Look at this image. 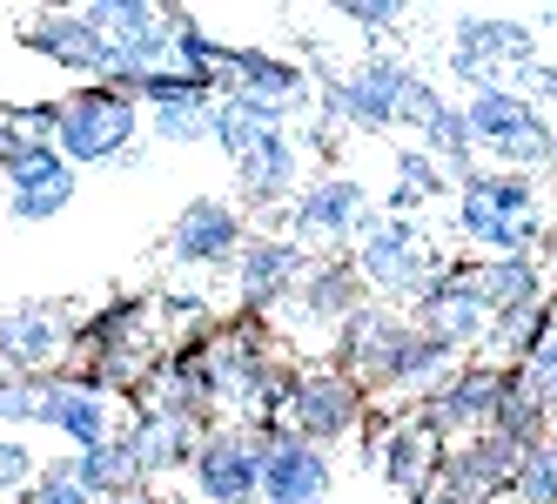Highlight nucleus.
<instances>
[{
	"label": "nucleus",
	"mask_w": 557,
	"mask_h": 504,
	"mask_svg": "<svg viewBox=\"0 0 557 504\" xmlns=\"http://www.w3.org/2000/svg\"><path fill=\"white\" fill-rule=\"evenodd\" d=\"M557 330V296L544 290V296H524V303H504V309H491V336H484V364H497V370H517L537 343Z\"/></svg>",
	"instance_id": "obj_21"
},
{
	"label": "nucleus",
	"mask_w": 557,
	"mask_h": 504,
	"mask_svg": "<svg viewBox=\"0 0 557 504\" xmlns=\"http://www.w3.org/2000/svg\"><path fill=\"white\" fill-rule=\"evenodd\" d=\"M363 303H370V290H363V276H356L349 249H330V256L309 262V276L296 283V296L269 317V336L296 343V351H315V343H336V330Z\"/></svg>",
	"instance_id": "obj_5"
},
{
	"label": "nucleus",
	"mask_w": 557,
	"mask_h": 504,
	"mask_svg": "<svg viewBox=\"0 0 557 504\" xmlns=\"http://www.w3.org/2000/svg\"><path fill=\"white\" fill-rule=\"evenodd\" d=\"M148 114V135L162 148H195V142H215V95H182L162 108H141Z\"/></svg>",
	"instance_id": "obj_27"
},
{
	"label": "nucleus",
	"mask_w": 557,
	"mask_h": 504,
	"mask_svg": "<svg viewBox=\"0 0 557 504\" xmlns=\"http://www.w3.org/2000/svg\"><path fill=\"white\" fill-rule=\"evenodd\" d=\"M404 330H410V317L404 309H389V303H363L356 317L336 330V343H330V364L363 391L370 404H383L389 397V370H396V351H404Z\"/></svg>",
	"instance_id": "obj_10"
},
{
	"label": "nucleus",
	"mask_w": 557,
	"mask_h": 504,
	"mask_svg": "<svg viewBox=\"0 0 557 504\" xmlns=\"http://www.w3.org/2000/svg\"><path fill=\"white\" fill-rule=\"evenodd\" d=\"M82 21L101 34L108 48L135 54L148 74L175 67V8H154V0H88Z\"/></svg>",
	"instance_id": "obj_16"
},
{
	"label": "nucleus",
	"mask_w": 557,
	"mask_h": 504,
	"mask_svg": "<svg viewBox=\"0 0 557 504\" xmlns=\"http://www.w3.org/2000/svg\"><path fill=\"white\" fill-rule=\"evenodd\" d=\"M517 383H531V391H537V397H544V391H550V383H557V330H550V336L537 343V351H531L524 364H517Z\"/></svg>",
	"instance_id": "obj_36"
},
{
	"label": "nucleus",
	"mask_w": 557,
	"mask_h": 504,
	"mask_svg": "<svg viewBox=\"0 0 557 504\" xmlns=\"http://www.w3.org/2000/svg\"><path fill=\"white\" fill-rule=\"evenodd\" d=\"M491 431L510 438L517 451H531V444L550 438V410H544V397L531 391V383H517V370H510V391H504V404H497V423H491Z\"/></svg>",
	"instance_id": "obj_28"
},
{
	"label": "nucleus",
	"mask_w": 557,
	"mask_h": 504,
	"mask_svg": "<svg viewBox=\"0 0 557 504\" xmlns=\"http://www.w3.org/2000/svg\"><path fill=\"white\" fill-rule=\"evenodd\" d=\"M376 202H370V188L356 182L349 169H323L315 182L296 188V202L283 209V236L302 243L309 256H330V249H349L356 236V222H363Z\"/></svg>",
	"instance_id": "obj_9"
},
{
	"label": "nucleus",
	"mask_w": 557,
	"mask_h": 504,
	"mask_svg": "<svg viewBox=\"0 0 557 504\" xmlns=\"http://www.w3.org/2000/svg\"><path fill=\"white\" fill-rule=\"evenodd\" d=\"M404 504H457L450 491H417V497H404Z\"/></svg>",
	"instance_id": "obj_39"
},
{
	"label": "nucleus",
	"mask_w": 557,
	"mask_h": 504,
	"mask_svg": "<svg viewBox=\"0 0 557 504\" xmlns=\"http://www.w3.org/2000/svg\"><path fill=\"white\" fill-rule=\"evenodd\" d=\"M215 95H243V101L269 108L275 122H289V114H302L315 101V67L269 54V48H228V74L215 82Z\"/></svg>",
	"instance_id": "obj_14"
},
{
	"label": "nucleus",
	"mask_w": 557,
	"mask_h": 504,
	"mask_svg": "<svg viewBox=\"0 0 557 504\" xmlns=\"http://www.w3.org/2000/svg\"><path fill=\"white\" fill-rule=\"evenodd\" d=\"M504 391H510V370H497V364H484V357H470V364H457L450 370V383L444 391H430L417 410H404L423 438H436V444H463V438H484L491 423H497V404H504Z\"/></svg>",
	"instance_id": "obj_7"
},
{
	"label": "nucleus",
	"mask_w": 557,
	"mask_h": 504,
	"mask_svg": "<svg viewBox=\"0 0 557 504\" xmlns=\"http://www.w3.org/2000/svg\"><path fill=\"white\" fill-rule=\"evenodd\" d=\"M349 262H356V276H363L370 303H389V309H404V317H410V309L423 303V290L444 276L450 249H436L430 229L370 209L363 222H356V236H349Z\"/></svg>",
	"instance_id": "obj_1"
},
{
	"label": "nucleus",
	"mask_w": 557,
	"mask_h": 504,
	"mask_svg": "<svg viewBox=\"0 0 557 504\" xmlns=\"http://www.w3.org/2000/svg\"><path fill=\"white\" fill-rule=\"evenodd\" d=\"M74 484H82L95 504H108V497H135V491H154V484L141 478V464H135V451H128V438H122V431H114L108 444L74 451Z\"/></svg>",
	"instance_id": "obj_24"
},
{
	"label": "nucleus",
	"mask_w": 557,
	"mask_h": 504,
	"mask_svg": "<svg viewBox=\"0 0 557 504\" xmlns=\"http://www.w3.org/2000/svg\"><path fill=\"white\" fill-rule=\"evenodd\" d=\"M309 249L289 243V236H249L243 256H235V317H256L269 323L275 309L296 296V283L309 276Z\"/></svg>",
	"instance_id": "obj_11"
},
{
	"label": "nucleus",
	"mask_w": 557,
	"mask_h": 504,
	"mask_svg": "<svg viewBox=\"0 0 557 504\" xmlns=\"http://www.w3.org/2000/svg\"><path fill=\"white\" fill-rule=\"evenodd\" d=\"M256 457H262V504H330V491H336L330 451L283 431V438L256 444Z\"/></svg>",
	"instance_id": "obj_18"
},
{
	"label": "nucleus",
	"mask_w": 557,
	"mask_h": 504,
	"mask_svg": "<svg viewBox=\"0 0 557 504\" xmlns=\"http://www.w3.org/2000/svg\"><path fill=\"white\" fill-rule=\"evenodd\" d=\"M114 404H122V397H108L101 383H95L88 370H74V364H67V370H54V377H41V431L67 438L74 451L108 444L114 431H122Z\"/></svg>",
	"instance_id": "obj_15"
},
{
	"label": "nucleus",
	"mask_w": 557,
	"mask_h": 504,
	"mask_svg": "<svg viewBox=\"0 0 557 504\" xmlns=\"http://www.w3.org/2000/svg\"><path fill=\"white\" fill-rule=\"evenodd\" d=\"M195 504H262V457L235 423H209L188 457Z\"/></svg>",
	"instance_id": "obj_13"
},
{
	"label": "nucleus",
	"mask_w": 557,
	"mask_h": 504,
	"mask_svg": "<svg viewBox=\"0 0 557 504\" xmlns=\"http://www.w3.org/2000/svg\"><path fill=\"white\" fill-rule=\"evenodd\" d=\"M410 82H417V67L396 54H370L349 74L315 67V114L336 128H356V135H389V128H404Z\"/></svg>",
	"instance_id": "obj_4"
},
{
	"label": "nucleus",
	"mask_w": 557,
	"mask_h": 504,
	"mask_svg": "<svg viewBox=\"0 0 557 504\" xmlns=\"http://www.w3.org/2000/svg\"><path fill=\"white\" fill-rule=\"evenodd\" d=\"M283 423H289V438H302V444H315V451H330V444L356 438V431L370 423V397L356 391V383H349L336 364L315 357V364H296Z\"/></svg>",
	"instance_id": "obj_8"
},
{
	"label": "nucleus",
	"mask_w": 557,
	"mask_h": 504,
	"mask_svg": "<svg viewBox=\"0 0 557 504\" xmlns=\"http://www.w3.org/2000/svg\"><path fill=\"white\" fill-rule=\"evenodd\" d=\"M141 135H148V114L122 88L88 82V88H67L54 101V148H61L67 169H101V162L114 169Z\"/></svg>",
	"instance_id": "obj_2"
},
{
	"label": "nucleus",
	"mask_w": 557,
	"mask_h": 504,
	"mask_svg": "<svg viewBox=\"0 0 557 504\" xmlns=\"http://www.w3.org/2000/svg\"><path fill=\"white\" fill-rule=\"evenodd\" d=\"M67 182H82V175L61 162L54 142H21L0 162V196H48V188H67Z\"/></svg>",
	"instance_id": "obj_25"
},
{
	"label": "nucleus",
	"mask_w": 557,
	"mask_h": 504,
	"mask_svg": "<svg viewBox=\"0 0 557 504\" xmlns=\"http://www.w3.org/2000/svg\"><path fill=\"white\" fill-rule=\"evenodd\" d=\"M41 451H34L27 438H14V431H0V504H14V497H27L34 484H41Z\"/></svg>",
	"instance_id": "obj_30"
},
{
	"label": "nucleus",
	"mask_w": 557,
	"mask_h": 504,
	"mask_svg": "<svg viewBox=\"0 0 557 504\" xmlns=\"http://www.w3.org/2000/svg\"><path fill=\"white\" fill-rule=\"evenodd\" d=\"M209 423H195V417H175V410H148V404H128V423H122V438L141 464V478L148 484H162L175 471H188V457L195 444H202Z\"/></svg>",
	"instance_id": "obj_19"
},
{
	"label": "nucleus",
	"mask_w": 557,
	"mask_h": 504,
	"mask_svg": "<svg viewBox=\"0 0 557 504\" xmlns=\"http://www.w3.org/2000/svg\"><path fill=\"white\" fill-rule=\"evenodd\" d=\"M531 101H537V108H557V54H544V61L531 67Z\"/></svg>",
	"instance_id": "obj_37"
},
{
	"label": "nucleus",
	"mask_w": 557,
	"mask_h": 504,
	"mask_svg": "<svg viewBox=\"0 0 557 504\" xmlns=\"http://www.w3.org/2000/svg\"><path fill=\"white\" fill-rule=\"evenodd\" d=\"M14 504H95V497L74 484V451H61V457L41 464V484H34L27 497H14Z\"/></svg>",
	"instance_id": "obj_32"
},
{
	"label": "nucleus",
	"mask_w": 557,
	"mask_h": 504,
	"mask_svg": "<svg viewBox=\"0 0 557 504\" xmlns=\"http://www.w3.org/2000/svg\"><path fill=\"white\" fill-rule=\"evenodd\" d=\"M74 323L82 309L61 296H27L0 309V377H54L74 357Z\"/></svg>",
	"instance_id": "obj_6"
},
{
	"label": "nucleus",
	"mask_w": 557,
	"mask_h": 504,
	"mask_svg": "<svg viewBox=\"0 0 557 504\" xmlns=\"http://www.w3.org/2000/svg\"><path fill=\"white\" fill-rule=\"evenodd\" d=\"M336 14H343V21H356V27L370 34V41H383V34H396V27L410 21V8H404V0H343Z\"/></svg>",
	"instance_id": "obj_34"
},
{
	"label": "nucleus",
	"mask_w": 557,
	"mask_h": 504,
	"mask_svg": "<svg viewBox=\"0 0 557 504\" xmlns=\"http://www.w3.org/2000/svg\"><path fill=\"white\" fill-rule=\"evenodd\" d=\"M410 323H417L430 343H444L457 364H470L476 351H484V336H491V309L457 303V296H423V303L410 309Z\"/></svg>",
	"instance_id": "obj_23"
},
{
	"label": "nucleus",
	"mask_w": 557,
	"mask_h": 504,
	"mask_svg": "<svg viewBox=\"0 0 557 504\" xmlns=\"http://www.w3.org/2000/svg\"><path fill=\"white\" fill-rule=\"evenodd\" d=\"M27 423H41V383L0 377V431H27Z\"/></svg>",
	"instance_id": "obj_33"
},
{
	"label": "nucleus",
	"mask_w": 557,
	"mask_h": 504,
	"mask_svg": "<svg viewBox=\"0 0 557 504\" xmlns=\"http://www.w3.org/2000/svg\"><path fill=\"white\" fill-rule=\"evenodd\" d=\"M463 122H470V142L484 155V169H510V175L557 169V128L531 95L484 88V95L463 101Z\"/></svg>",
	"instance_id": "obj_3"
},
{
	"label": "nucleus",
	"mask_w": 557,
	"mask_h": 504,
	"mask_svg": "<svg viewBox=\"0 0 557 504\" xmlns=\"http://www.w3.org/2000/svg\"><path fill=\"white\" fill-rule=\"evenodd\" d=\"M302 188V148L289 128H275L256 142L249 162H235V196H243L249 209H289Z\"/></svg>",
	"instance_id": "obj_20"
},
{
	"label": "nucleus",
	"mask_w": 557,
	"mask_h": 504,
	"mask_svg": "<svg viewBox=\"0 0 557 504\" xmlns=\"http://www.w3.org/2000/svg\"><path fill=\"white\" fill-rule=\"evenodd\" d=\"M484 269H491V296H497V309H504V303H524V296H544V290H550L537 256H497V262H484Z\"/></svg>",
	"instance_id": "obj_31"
},
{
	"label": "nucleus",
	"mask_w": 557,
	"mask_h": 504,
	"mask_svg": "<svg viewBox=\"0 0 557 504\" xmlns=\"http://www.w3.org/2000/svg\"><path fill=\"white\" fill-rule=\"evenodd\" d=\"M243 243H249V222L235 196H195L169 222V262L182 269H235Z\"/></svg>",
	"instance_id": "obj_12"
},
{
	"label": "nucleus",
	"mask_w": 557,
	"mask_h": 504,
	"mask_svg": "<svg viewBox=\"0 0 557 504\" xmlns=\"http://www.w3.org/2000/svg\"><path fill=\"white\" fill-rule=\"evenodd\" d=\"M108 504H154V491H135V497H108Z\"/></svg>",
	"instance_id": "obj_40"
},
{
	"label": "nucleus",
	"mask_w": 557,
	"mask_h": 504,
	"mask_svg": "<svg viewBox=\"0 0 557 504\" xmlns=\"http://www.w3.org/2000/svg\"><path fill=\"white\" fill-rule=\"evenodd\" d=\"M517 464H524V451H517L510 438H497V431L463 438V444L444 451L436 491H450L457 504H497V497H510V484H517Z\"/></svg>",
	"instance_id": "obj_17"
},
{
	"label": "nucleus",
	"mask_w": 557,
	"mask_h": 504,
	"mask_svg": "<svg viewBox=\"0 0 557 504\" xmlns=\"http://www.w3.org/2000/svg\"><path fill=\"white\" fill-rule=\"evenodd\" d=\"M457 196H476L484 209H497V216H510V222L544 216V188H537V175H510V169H484V162H476V175L457 182Z\"/></svg>",
	"instance_id": "obj_26"
},
{
	"label": "nucleus",
	"mask_w": 557,
	"mask_h": 504,
	"mask_svg": "<svg viewBox=\"0 0 557 504\" xmlns=\"http://www.w3.org/2000/svg\"><path fill=\"white\" fill-rule=\"evenodd\" d=\"M74 188H82V182L48 188V196H0V216H8V222H54V216L74 202Z\"/></svg>",
	"instance_id": "obj_35"
},
{
	"label": "nucleus",
	"mask_w": 557,
	"mask_h": 504,
	"mask_svg": "<svg viewBox=\"0 0 557 504\" xmlns=\"http://www.w3.org/2000/svg\"><path fill=\"white\" fill-rule=\"evenodd\" d=\"M21 142H27V135H21V128H14V122H8V114H0V162H8V155H14V148H21Z\"/></svg>",
	"instance_id": "obj_38"
},
{
	"label": "nucleus",
	"mask_w": 557,
	"mask_h": 504,
	"mask_svg": "<svg viewBox=\"0 0 557 504\" xmlns=\"http://www.w3.org/2000/svg\"><path fill=\"white\" fill-rule=\"evenodd\" d=\"M21 41L34 54H48L54 67H67V74H95L101 67V34L82 21V8H41V14H27Z\"/></svg>",
	"instance_id": "obj_22"
},
{
	"label": "nucleus",
	"mask_w": 557,
	"mask_h": 504,
	"mask_svg": "<svg viewBox=\"0 0 557 504\" xmlns=\"http://www.w3.org/2000/svg\"><path fill=\"white\" fill-rule=\"evenodd\" d=\"M510 504H557V431L524 451L517 484H510Z\"/></svg>",
	"instance_id": "obj_29"
}]
</instances>
